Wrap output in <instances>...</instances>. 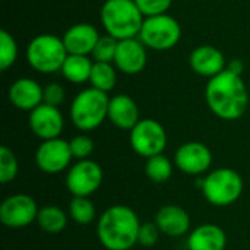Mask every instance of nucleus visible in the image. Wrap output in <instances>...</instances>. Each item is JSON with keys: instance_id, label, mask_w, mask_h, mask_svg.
I'll return each instance as SVG.
<instances>
[{"instance_id": "obj_1", "label": "nucleus", "mask_w": 250, "mask_h": 250, "mask_svg": "<svg viewBox=\"0 0 250 250\" xmlns=\"http://www.w3.org/2000/svg\"><path fill=\"white\" fill-rule=\"evenodd\" d=\"M205 103L211 113L221 120L233 122L240 119L249 107V92L242 75L226 69L208 79Z\"/></svg>"}, {"instance_id": "obj_2", "label": "nucleus", "mask_w": 250, "mask_h": 250, "mask_svg": "<svg viewBox=\"0 0 250 250\" xmlns=\"http://www.w3.org/2000/svg\"><path fill=\"white\" fill-rule=\"evenodd\" d=\"M142 223L138 214L126 205L107 208L97 221V237L107 250H129L138 245Z\"/></svg>"}, {"instance_id": "obj_3", "label": "nucleus", "mask_w": 250, "mask_h": 250, "mask_svg": "<svg viewBox=\"0 0 250 250\" xmlns=\"http://www.w3.org/2000/svg\"><path fill=\"white\" fill-rule=\"evenodd\" d=\"M100 21L108 35L122 41L139 37L145 16L135 0H105L100 10Z\"/></svg>"}, {"instance_id": "obj_4", "label": "nucleus", "mask_w": 250, "mask_h": 250, "mask_svg": "<svg viewBox=\"0 0 250 250\" xmlns=\"http://www.w3.org/2000/svg\"><path fill=\"white\" fill-rule=\"evenodd\" d=\"M110 97L107 92L95 88L81 91L70 104V120L81 132H91L98 129L105 119H108Z\"/></svg>"}, {"instance_id": "obj_5", "label": "nucleus", "mask_w": 250, "mask_h": 250, "mask_svg": "<svg viewBox=\"0 0 250 250\" xmlns=\"http://www.w3.org/2000/svg\"><path fill=\"white\" fill-rule=\"evenodd\" d=\"M69 56L62 37L54 34L35 35L26 47V62L38 73L50 75L62 70Z\"/></svg>"}, {"instance_id": "obj_6", "label": "nucleus", "mask_w": 250, "mask_h": 250, "mask_svg": "<svg viewBox=\"0 0 250 250\" xmlns=\"http://www.w3.org/2000/svg\"><path fill=\"white\" fill-rule=\"evenodd\" d=\"M204 198L212 207H230L239 201L245 183L242 176L229 167L215 168L201 180Z\"/></svg>"}, {"instance_id": "obj_7", "label": "nucleus", "mask_w": 250, "mask_h": 250, "mask_svg": "<svg viewBox=\"0 0 250 250\" xmlns=\"http://www.w3.org/2000/svg\"><path fill=\"white\" fill-rule=\"evenodd\" d=\"M138 38L149 50L167 51L179 44L182 38V26L179 21L168 13L148 16L144 21Z\"/></svg>"}, {"instance_id": "obj_8", "label": "nucleus", "mask_w": 250, "mask_h": 250, "mask_svg": "<svg viewBox=\"0 0 250 250\" xmlns=\"http://www.w3.org/2000/svg\"><path fill=\"white\" fill-rule=\"evenodd\" d=\"M129 142L135 154L148 160L164 152L167 146V132L158 120L141 119L130 130Z\"/></svg>"}, {"instance_id": "obj_9", "label": "nucleus", "mask_w": 250, "mask_h": 250, "mask_svg": "<svg viewBox=\"0 0 250 250\" xmlns=\"http://www.w3.org/2000/svg\"><path fill=\"white\" fill-rule=\"evenodd\" d=\"M104 171L94 160H82L72 164L66 174V189L72 196L89 198L103 185Z\"/></svg>"}, {"instance_id": "obj_10", "label": "nucleus", "mask_w": 250, "mask_h": 250, "mask_svg": "<svg viewBox=\"0 0 250 250\" xmlns=\"http://www.w3.org/2000/svg\"><path fill=\"white\" fill-rule=\"evenodd\" d=\"M38 205L35 199L26 193H15L0 204V223L13 230L25 229L37 221Z\"/></svg>"}, {"instance_id": "obj_11", "label": "nucleus", "mask_w": 250, "mask_h": 250, "mask_svg": "<svg viewBox=\"0 0 250 250\" xmlns=\"http://www.w3.org/2000/svg\"><path fill=\"white\" fill-rule=\"evenodd\" d=\"M72 160L70 145L62 138L42 141L35 151V164L45 174H59L69 170Z\"/></svg>"}, {"instance_id": "obj_12", "label": "nucleus", "mask_w": 250, "mask_h": 250, "mask_svg": "<svg viewBox=\"0 0 250 250\" xmlns=\"http://www.w3.org/2000/svg\"><path fill=\"white\" fill-rule=\"evenodd\" d=\"M174 164L185 174L201 176L204 173H208V170L211 168L212 152L202 142H185L177 148L174 154Z\"/></svg>"}, {"instance_id": "obj_13", "label": "nucleus", "mask_w": 250, "mask_h": 250, "mask_svg": "<svg viewBox=\"0 0 250 250\" xmlns=\"http://www.w3.org/2000/svg\"><path fill=\"white\" fill-rule=\"evenodd\" d=\"M28 125L31 132L41 141L60 138L64 129V117L59 107L42 103L32 111H29Z\"/></svg>"}, {"instance_id": "obj_14", "label": "nucleus", "mask_w": 250, "mask_h": 250, "mask_svg": "<svg viewBox=\"0 0 250 250\" xmlns=\"http://www.w3.org/2000/svg\"><path fill=\"white\" fill-rule=\"evenodd\" d=\"M146 50L148 48L138 37L122 40L119 41L113 64L119 72L125 75H138L146 66L148 62Z\"/></svg>"}, {"instance_id": "obj_15", "label": "nucleus", "mask_w": 250, "mask_h": 250, "mask_svg": "<svg viewBox=\"0 0 250 250\" xmlns=\"http://www.w3.org/2000/svg\"><path fill=\"white\" fill-rule=\"evenodd\" d=\"M189 64L196 75L208 79L217 76L227 67V62L223 51L215 45L209 44H204L193 48L189 56Z\"/></svg>"}, {"instance_id": "obj_16", "label": "nucleus", "mask_w": 250, "mask_h": 250, "mask_svg": "<svg viewBox=\"0 0 250 250\" xmlns=\"http://www.w3.org/2000/svg\"><path fill=\"white\" fill-rule=\"evenodd\" d=\"M98 29L88 22H79L72 25L63 34L62 40L69 54L91 56L97 41L100 40Z\"/></svg>"}, {"instance_id": "obj_17", "label": "nucleus", "mask_w": 250, "mask_h": 250, "mask_svg": "<svg viewBox=\"0 0 250 250\" xmlns=\"http://www.w3.org/2000/svg\"><path fill=\"white\" fill-rule=\"evenodd\" d=\"M42 88L32 78H19L16 79L7 91V98L13 107L22 111H32L42 101Z\"/></svg>"}, {"instance_id": "obj_18", "label": "nucleus", "mask_w": 250, "mask_h": 250, "mask_svg": "<svg viewBox=\"0 0 250 250\" xmlns=\"http://www.w3.org/2000/svg\"><path fill=\"white\" fill-rule=\"evenodd\" d=\"M157 227L167 237H182L190 230V217L188 211L177 205H164L155 214Z\"/></svg>"}, {"instance_id": "obj_19", "label": "nucleus", "mask_w": 250, "mask_h": 250, "mask_svg": "<svg viewBox=\"0 0 250 250\" xmlns=\"http://www.w3.org/2000/svg\"><path fill=\"white\" fill-rule=\"evenodd\" d=\"M108 120L113 123V126L130 132L141 120L136 101L126 94H117L111 97L108 104Z\"/></svg>"}, {"instance_id": "obj_20", "label": "nucleus", "mask_w": 250, "mask_h": 250, "mask_svg": "<svg viewBox=\"0 0 250 250\" xmlns=\"http://www.w3.org/2000/svg\"><path fill=\"white\" fill-rule=\"evenodd\" d=\"M186 246L188 250H226L227 234L217 224H202L189 233Z\"/></svg>"}, {"instance_id": "obj_21", "label": "nucleus", "mask_w": 250, "mask_h": 250, "mask_svg": "<svg viewBox=\"0 0 250 250\" xmlns=\"http://www.w3.org/2000/svg\"><path fill=\"white\" fill-rule=\"evenodd\" d=\"M94 60L91 56H79V54H69L62 66V75L70 83H85L89 82L91 72H92Z\"/></svg>"}, {"instance_id": "obj_22", "label": "nucleus", "mask_w": 250, "mask_h": 250, "mask_svg": "<svg viewBox=\"0 0 250 250\" xmlns=\"http://www.w3.org/2000/svg\"><path fill=\"white\" fill-rule=\"evenodd\" d=\"M37 224L38 227L50 234H57L62 233L66 226H67V214L54 205H47L40 208L38 217H37Z\"/></svg>"}, {"instance_id": "obj_23", "label": "nucleus", "mask_w": 250, "mask_h": 250, "mask_svg": "<svg viewBox=\"0 0 250 250\" xmlns=\"http://www.w3.org/2000/svg\"><path fill=\"white\" fill-rule=\"evenodd\" d=\"M117 69L113 63H100L94 62L89 83L92 88L103 91V92H110L114 89L117 83Z\"/></svg>"}, {"instance_id": "obj_24", "label": "nucleus", "mask_w": 250, "mask_h": 250, "mask_svg": "<svg viewBox=\"0 0 250 250\" xmlns=\"http://www.w3.org/2000/svg\"><path fill=\"white\" fill-rule=\"evenodd\" d=\"M173 163L164 155H155L146 160L145 174L152 183H166L173 176Z\"/></svg>"}, {"instance_id": "obj_25", "label": "nucleus", "mask_w": 250, "mask_h": 250, "mask_svg": "<svg viewBox=\"0 0 250 250\" xmlns=\"http://www.w3.org/2000/svg\"><path fill=\"white\" fill-rule=\"evenodd\" d=\"M97 211L89 198L73 196L69 204V217L79 226H88L95 220Z\"/></svg>"}, {"instance_id": "obj_26", "label": "nucleus", "mask_w": 250, "mask_h": 250, "mask_svg": "<svg viewBox=\"0 0 250 250\" xmlns=\"http://www.w3.org/2000/svg\"><path fill=\"white\" fill-rule=\"evenodd\" d=\"M19 47L12 34L6 29L0 31V70H7L18 60Z\"/></svg>"}, {"instance_id": "obj_27", "label": "nucleus", "mask_w": 250, "mask_h": 250, "mask_svg": "<svg viewBox=\"0 0 250 250\" xmlns=\"http://www.w3.org/2000/svg\"><path fill=\"white\" fill-rule=\"evenodd\" d=\"M117 45H119V40H116L114 37L108 34L101 35L91 53V59L100 63H113L117 51Z\"/></svg>"}, {"instance_id": "obj_28", "label": "nucleus", "mask_w": 250, "mask_h": 250, "mask_svg": "<svg viewBox=\"0 0 250 250\" xmlns=\"http://www.w3.org/2000/svg\"><path fill=\"white\" fill-rule=\"evenodd\" d=\"M19 171V164L15 152L7 148L1 146L0 148V183L1 185H9L12 183Z\"/></svg>"}, {"instance_id": "obj_29", "label": "nucleus", "mask_w": 250, "mask_h": 250, "mask_svg": "<svg viewBox=\"0 0 250 250\" xmlns=\"http://www.w3.org/2000/svg\"><path fill=\"white\" fill-rule=\"evenodd\" d=\"M69 145H70V152H72V157L78 161H82V160H89V157L92 155L94 152V141L85 135V133H81V135H76L73 136L70 141H69Z\"/></svg>"}, {"instance_id": "obj_30", "label": "nucleus", "mask_w": 250, "mask_h": 250, "mask_svg": "<svg viewBox=\"0 0 250 250\" xmlns=\"http://www.w3.org/2000/svg\"><path fill=\"white\" fill-rule=\"evenodd\" d=\"M135 3L142 12V15L148 18L167 13V10L171 7L173 0H135Z\"/></svg>"}, {"instance_id": "obj_31", "label": "nucleus", "mask_w": 250, "mask_h": 250, "mask_svg": "<svg viewBox=\"0 0 250 250\" xmlns=\"http://www.w3.org/2000/svg\"><path fill=\"white\" fill-rule=\"evenodd\" d=\"M160 234H161V231L155 223H144L139 229L138 245H141L144 248H152L157 245Z\"/></svg>"}, {"instance_id": "obj_32", "label": "nucleus", "mask_w": 250, "mask_h": 250, "mask_svg": "<svg viewBox=\"0 0 250 250\" xmlns=\"http://www.w3.org/2000/svg\"><path fill=\"white\" fill-rule=\"evenodd\" d=\"M66 98L64 88L57 82H50L42 88V101L48 105L59 107Z\"/></svg>"}, {"instance_id": "obj_33", "label": "nucleus", "mask_w": 250, "mask_h": 250, "mask_svg": "<svg viewBox=\"0 0 250 250\" xmlns=\"http://www.w3.org/2000/svg\"><path fill=\"white\" fill-rule=\"evenodd\" d=\"M226 69H229V70H231V72H234L237 75H242V72H243V63L240 60H231L230 63H227V67Z\"/></svg>"}]
</instances>
